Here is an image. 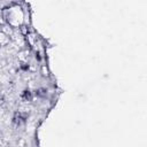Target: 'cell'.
<instances>
[{"instance_id":"7a4b0ae2","label":"cell","mask_w":147,"mask_h":147,"mask_svg":"<svg viewBox=\"0 0 147 147\" xmlns=\"http://www.w3.org/2000/svg\"><path fill=\"white\" fill-rule=\"evenodd\" d=\"M33 92L30 90V88H25V90H23V92L21 93V99L23 100V101H25V102H30V101H32V99H33Z\"/></svg>"},{"instance_id":"6da1fadb","label":"cell","mask_w":147,"mask_h":147,"mask_svg":"<svg viewBox=\"0 0 147 147\" xmlns=\"http://www.w3.org/2000/svg\"><path fill=\"white\" fill-rule=\"evenodd\" d=\"M26 119H28V114L24 113V111H17L13 116V123L16 126H20V125L24 124L26 122Z\"/></svg>"},{"instance_id":"3957f363","label":"cell","mask_w":147,"mask_h":147,"mask_svg":"<svg viewBox=\"0 0 147 147\" xmlns=\"http://www.w3.org/2000/svg\"><path fill=\"white\" fill-rule=\"evenodd\" d=\"M33 95H36V96H38V98L44 99V98H46V96H47V90H46V88H42V87L37 88V90L34 91Z\"/></svg>"}]
</instances>
